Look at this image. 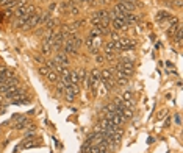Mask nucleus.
Masks as SVG:
<instances>
[{"instance_id": "7ed1b4c3", "label": "nucleus", "mask_w": 183, "mask_h": 153, "mask_svg": "<svg viewBox=\"0 0 183 153\" xmlns=\"http://www.w3.org/2000/svg\"><path fill=\"white\" fill-rule=\"evenodd\" d=\"M28 128H33V125H31V120L28 117H24V119H20V120H16V123L13 125V130L16 131H25Z\"/></svg>"}, {"instance_id": "dca6fc26", "label": "nucleus", "mask_w": 183, "mask_h": 153, "mask_svg": "<svg viewBox=\"0 0 183 153\" xmlns=\"http://www.w3.org/2000/svg\"><path fill=\"white\" fill-rule=\"evenodd\" d=\"M45 78H47L50 83H56L58 80H60V76H58V73L56 72H53V70H50L47 75H45Z\"/></svg>"}, {"instance_id": "412c9836", "label": "nucleus", "mask_w": 183, "mask_h": 153, "mask_svg": "<svg viewBox=\"0 0 183 153\" xmlns=\"http://www.w3.org/2000/svg\"><path fill=\"white\" fill-rule=\"evenodd\" d=\"M66 91H69L71 94H74V95L77 97V95L80 94V86H78V85H69V86L66 88Z\"/></svg>"}, {"instance_id": "5701e85b", "label": "nucleus", "mask_w": 183, "mask_h": 153, "mask_svg": "<svg viewBox=\"0 0 183 153\" xmlns=\"http://www.w3.org/2000/svg\"><path fill=\"white\" fill-rule=\"evenodd\" d=\"M121 98H122V101H128V100H133V92H131L130 89H125V91L122 92Z\"/></svg>"}, {"instance_id": "cd10ccee", "label": "nucleus", "mask_w": 183, "mask_h": 153, "mask_svg": "<svg viewBox=\"0 0 183 153\" xmlns=\"http://www.w3.org/2000/svg\"><path fill=\"white\" fill-rule=\"evenodd\" d=\"M35 134H36V131L31 128V130H28V131L25 133V138H24V139H25V141H27V139H31V138H35Z\"/></svg>"}, {"instance_id": "9b49d317", "label": "nucleus", "mask_w": 183, "mask_h": 153, "mask_svg": "<svg viewBox=\"0 0 183 153\" xmlns=\"http://www.w3.org/2000/svg\"><path fill=\"white\" fill-rule=\"evenodd\" d=\"M56 23H58V20H56L55 17H50V19H49L47 22L44 23V28H45V30H55Z\"/></svg>"}, {"instance_id": "0eeeda50", "label": "nucleus", "mask_w": 183, "mask_h": 153, "mask_svg": "<svg viewBox=\"0 0 183 153\" xmlns=\"http://www.w3.org/2000/svg\"><path fill=\"white\" fill-rule=\"evenodd\" d=\"M55 61H56L58 64H61L63 67H69V64H71L69 55H66L64 52H60V53H56V56H55Z\"/></svg>"}, {"instance_id": "c85d7f7f", "label": "nucleus", "mask_w": 183, "mask_h": 153, "mask_svg": "<svg viewBox=\"0 0 183 153\" xmlns=\"http://www.w3.org/2000/svg\"><path fill=\"white\" fill-rule=\"evenodd\" d=\"M89 153H99V147H97V145H91Z\"/></svg>"}, {"instance_id": "b1692460", "label": "nucleus", "mask_w": 183, "mask_h": 153, "mask_svg": "<svg viewBox=\"0 0 183 153\" xmlns=\"http://www.w3.org/2000/svg\"><path fill=\"white\" fill-rule=\"evenodd\" d=\"M108 52H116V50H114V42L113 41H108L103 45V53H108Z\"/></svg>"}, {"instance_id": "f8f14e48", "label": "nucleus", "mask_w": 183, "mask_h": 153, "mask_svg": "<svg viewBox=\"0 0 183 153\" xmlns=\"http://www.w3.org/2000/svg\"><path fill=\"white\" fill-rule=\"evenodd\" d=\"M50 17H52V13H50L49 10L44 11V13H41V14H39V25H44Z\"/></svg>"}, {"instance_id": "4468645a", "label": "nucleus", "mask_w": 183, "mask_h": 153, "mask_svg": "<svg viewBox=\"0 0 183 153\" xmlns=\"http://www.w3.org/2000/svg\"><path fill=\"white\" fill-rule=\"evenodd\" d=\"M55 85H56V94H58V95H64V92H66V88H67V86H66L61 80H58Z\"/></svg>"}, {"instance_id": "f257e3e1", "label": "nucleus", "mask_w": 183, "mask_h": 153, "mask_svg": "<svg viewBox=\"0 0 183 153\" xmlns=\"http://www.w3.org/2000/svg\"><path fill=\"white\" fill-rule=\"evenodd\" d=\"M102 44H103L102 38H94V36H88V38H85V47L89 50L91 53H94V55L99 52V48H100Z\"/></svg>"}, {"instance_id": "423d86ee", "label": "nucleus", "mask_w": 183, "mask_h": 153, "mask_svg": "<svg viewBox=\"0 0 183 153\" xmlns=\"http://www.w3.org/2000/svg\"><path fill=\"white\" fill-rule=\"evenodd\" d=\"M64 39H66V36L61 31L53 33V38H52V47H53V50H60L63 47V44H64Z\"/></svg>"}, {"instance_id": "2f4dec72", "label": "nucleus", "mask_w": 183, "mask_h": 153, "mask_svg": "<svg viewBox=\"0 0 183 153\" xmlns=\"http://www.w3.org/2000/svg\"><path fill=\"white\" fill-rule=\"evenodd\" d=\"M166 114H168V113H166V111H163V113H161V114H158V119H163V117H164V116H166Z\"/></svg>"}, {"instance_id": "4be33fe9", "label": "nucleus", "mask_w": 183, "mask_h": 153, "mask_svg": "<svg viewBox=\"0 0 183 153\" xmlns=\"http://www.w3.org/2000/svg\"><path fill=\"white\" fill-rule=\"evenodd\" d=\"M94 61H96V64H97V66H103V64H106V58H105L103 55H100V53H96Z\"/></svg>"}, {"instance_id": "a878e982", "label": "nucleus", "mask_w": 183, "mask_h": 153, "mask_svg": "<svg viewBox=\"0 0 183 153\" xmlns=\"http://www.w3.org/2000/svg\"><path fill=\"white\" fill-rule=\"evenodd\" d=\"M38 72H39L42 76H45V75H47V73L50 72V69H49L47 66H45V64H41V66H39V69H38Z\"/></svg>"}, {"instance_id": "393cba45", "label": "nucleus", "mask_w": 183, "mask_h": 153, "mask_svg": "<svg viewBox=\"0 0 183 153\" xmlns=\"http://www.w3.org/2000/svg\"><path fill=\"white\" fill-rule=\"evenodd\" d=\"M58 13L60 14H67V2H61L58 5Z\"/></svg>"}, {"instance_id": "6e6552de", "label": "nucleus", "mask_w": 183, "mask_h": 153, "mask_svg": "<svg viewBox=\"0 0 183 153\" xmlns=\"http://www.w3.org/2000/svg\"><path fill=\"white\" fill-rule=\"evenodd\" d=\"M171 13H168V11H164V10H161V11H158L156 14H155V20L158 22V23H164L166 20H169L171 19Z\"/></svg>"}, {"instance_id": "f704fd0d", "label": "nucleus", "mask_w": 183, "mask_h": 153, "mask_svg": "<svg viewBox=\"0 0 183 153\" xmlns=\"http://www.w3.org/2000/svg\"><path fill=\"white\" fill-rule=\"evenodd\" d=\"M169 123H171V117H168V119H166V123H164V125H166V126H169Z\"/></svg>"}, {"instance_id": "9d476101", "label": "nucleus", "mask_w": 183, "mask_h": 153, "mask_svg": "<svg viewBox=\"0 0 183 153\" xmlns=\"http://www.w3.org/2000/svg\"><path fill=\"white\" fill-rule=\"evenodd\" d=\"M124 19H125V22H127L128 25H131V23H136V22L139 20V17L136 16L135 13H125V14H124Z\"/></svg>"}, {"instance_id": "20e7f679", "label": "nucleus", "mask_w": 183, "mask_h": 153, "mask_svg": "<svg viewBox=\"0 0 183 153\" xmlns=\"http://www.w3.org/2000/svg\"><path fill=\"white\" fill-rule=\"evenodd\" d=\"M111 23H113V28L114 30H118V31H121V30H127L130 25L125 22V19H124V16H114L113 19H111Z\"/></svg>"}, {"instance_id": "aec40b11", "label": "nucleus", "mask_w": 183, "mask_h": 153, "mask_svg": "<svg viewBox=\"0 0 183 153\" xmlns=\"http://www.w3.org/2000/svg\"><path fill=\"white\" fill-rule=\"evenodd\" d=\"M103 83H105V88H106V91H108V92H113V91H114V88H116L114 78H110V80H106V81H103Z\"/></svg>"}, {"instance_id": "473e14b6", "label": "nucleus", "mask_w": 183, "mask_h": 153, "mask_svg": "<svg viewBox=\"0 0 183 153\" xmlns=\"http://www.w3.org/2000/svg\"><path fill=\"white\" fill-rule=\"evenodd\" d=\"M153 141H155V139H153L152 136H150V138H147V144H153Z\"/></svg>"}, {"instance_id": "6ab92c4d", "label": "nucleus", "mask_w": 183, "mask_h": 153, "mask_svg": "<svg viewBox=\"0 0 183 153\" xmlns=\"http://www.w3.org/2000/svg\"><path fill=\"white\" fill-rule=\"evenodd\" d=\"M97 147H99V153H108L110 151V145L106 141H102L100 144H97Z\"/></svg>"}, {"instance_id": "2eb2a0df", "label": "nucleus", "mask_w": 183, "mask_h": 153, "mask_svg": "<svg viewBox=\"0 0 183 153\" xmlns=\"http://www.w3.org/2000/svg\"><path fill=\"white\" fill-rule=\"evenodd\" d=\"M121 116L124 117V120H130V119H133V110H130V108H125V106H124V110H122Z\"/></svg>"}, {"instance_id": "39448f33", "label": "nucleus", "mask_w": 183, "mask_h": 153, "mask_svg": "<svg viewBox=\"0 0 183 153\" xmlns=\"http://www.w3.org/2000/svg\"><path fill=\"white\" fill-rule=\"evenodd\" d=\"M63 48H64V53H66V55H74V56H77V55H78V50L75 48V45H74V42H72V38H71V36L64 39Z\"/></svg>"}, {"instance_id": "c756f323", "label": "nucleus", "mask_w": 183, "mask_h": 153, "mask_svg": "<svg viewBox=\"0 0 183 153\" xmlns=\"http://www.w3.org/2000/svg\"><path fill=\"white\" fill-rule=\"evenodd\" d=\"M175 123H177V125H181V117H180V114H175Z\"/></svg>"}, {"instance_id": "f03ea898", "label": "nucleus", "mask_w": 183, "mask_h": 153, "mask_svg": "<svg viewBox=\"0 0 183 153\" xmlns=\"http://www.w3.org/2000/svg\"><path fill=\"white\" fill-rule=\"evenodd\" d=\"M24 97H27V91H25L24 88H20V86H17V88H13L11 91H8V92L5 94V98H6V100H11V101L22 100Z\"/></svg>"}, {"instance_id": "c9c22d12", "label": "nucleus", "mask_w": 183, "mask_h": 153, "mask_svg": "<svg viewBox=\"0 0 183 153\" xmlns=\"http://www.w3.org/2000/svg\"><path fill=\"white\" fill-rule=\"evenodd\" d=\"M19 2H20V0H19Z\"/></svg>"}, {"instance_id": "a211bd4d", "label": "nucleus", "mask_w": 183, "mask_h": 153, "mask_svg": "<svg viewBox=\"0 0 183 153\" xmlns=\"http://www.w3.org/2000/svg\"><path fill=\"white\" fill-rule=\"evenodd\" d=\"M71 38H72V42H74L75 48H77V50H80V47H81V44H83V39H81L77 33H75V35H72Z\"/></svg>"}, {"instance_id": "f3484780", "label": "nucleus", "mask_w": 183, "mask_h": 153, "mask_svg": "<svg viewBox=\"0 0 183 153\" xmlns=\"http://www.w3.org/2000/svg\"><path fill=\"white\" fill-rule=\"evenodd\" d=\"M69 78H71V83H72V85H80V83H81L75 70H69Z\"/></svg>"}, {"instance_id": "7c9ffc66", "label": "nucleus", "mask_w": 183, "mask_h": 153, "mask_svg": "<svg viewBox=\"0 0 183 153\" xmlns=\"http://www.w3.org/2000/svg\"><path fill=\"white\" fill-rule=\"evenodd\" d=\"M99 3H100V5H108V3H110V0H100Z\"/></svg>"}, {"instance_id": "72a5a7b5", "label": "nucleus", "mask_w": 183, "mask_h": 153, "mask_svg": "<svg viewBox=\"0 0 183 153\" xmlns=\"http://www.w3.org/2000/svg\"><path fill=\"white\" fill-rule=\"evenodd\" d=\"M166 66H168V67H169V69H171V67H174V64H172V63H171V61H168V63H166Z\"/></svg>"}, {"instance_id": "bb28decb", "label": "nucleus", "mask_w": 183, "mask_h": 153, "mask_svg": "<svg viewBox=\"0 0 183 153\" xmlns=\"http://www.w3.org/2000/svg\"><path fill=\"white\" fill-rule=\"evenodd\" d=\"M64 97H66V100L69 101V103H72V101L75 100V95H74V94H71L69 91H66V92H64Z\"/></svg>"}, {"instance_id": "1a4fd4ad", "label": "nucleus", "mask_w": 183, "mask_h": 153, "mask_svg": "<svg viewBox=\"0 0 183 153\" xmlns=\"http://www.w3.org/2000/svg\"><path fill=\"white\" fill-rule=\"evenodd\" d=\"M100 78H102V81H106V80H110V78H114V70H113V67H105V69H102V70H100Z\"/></svg>"}, {"instance_id": "ddd939ff", "label": "nucleus", "mask_w": 183, "mask_h": 153, "mask_svg": "<svg viewBox=\"0 0 183 153\" xmlns=\"http://www.w3.org/2000/svg\"><path fill=\"white\" fill-rule=\"evenodd\" d=\"M75 72H77V75H78V78H80V81L81 83H85V80L88 78V70L86 69H83V67H80V69H75Z\"/></svg>"}]
</instances>
